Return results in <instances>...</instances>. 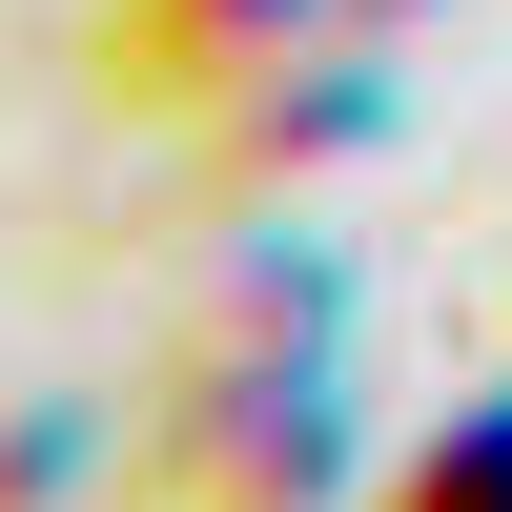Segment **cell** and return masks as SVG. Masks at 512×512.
<instances>
[{"mask_svg":"<svg viewBox=\"0 0 512 512\" xmlns=\"http://www.w3.org/2000/svg\"><path fill=\"white\" fill-rule=\"evenodd\" d=\"M308 0H103V103H226L246 62H287Z\"/></svg>","mask_w":512,"mask_h":512,"instance_id":"cell-1","label":"cell"},{"mask_svg":"<svg viewBox=\"0 0 512 512\" xmlns=\"http://www.w3.org/2000/svg\"><path fill=\"white\" fill-rule=\"evenodd\" d=\"M390 512H512V390H492V410H451V451H431Z\"/></svg>","mask_w":512,"mask_h":512,"instance_id":"cell-2","label":"cell"}]
</instances>
